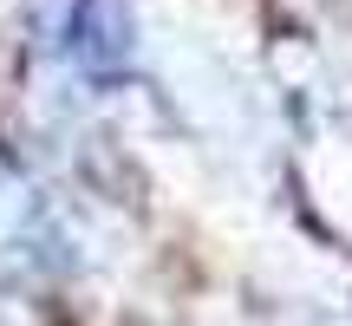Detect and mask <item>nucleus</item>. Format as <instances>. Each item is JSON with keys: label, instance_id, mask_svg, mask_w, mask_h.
<instances>
[{"label": "nucleus", "instance_id": "nucleus-1", "mask_svg": "<svg viewBox=\"0 0 352 326\" xmlns=\"http://www.w3.org/2000/svg\"><path fill=\"white\" fill-rule=\"evenodd\" d=\"M72 52H85L91 65H118L124 59V26H104V0H85L78 7V26H72Z\"/></svg>", "mask_w": 352, "mask_h": 326}]
</instances>
